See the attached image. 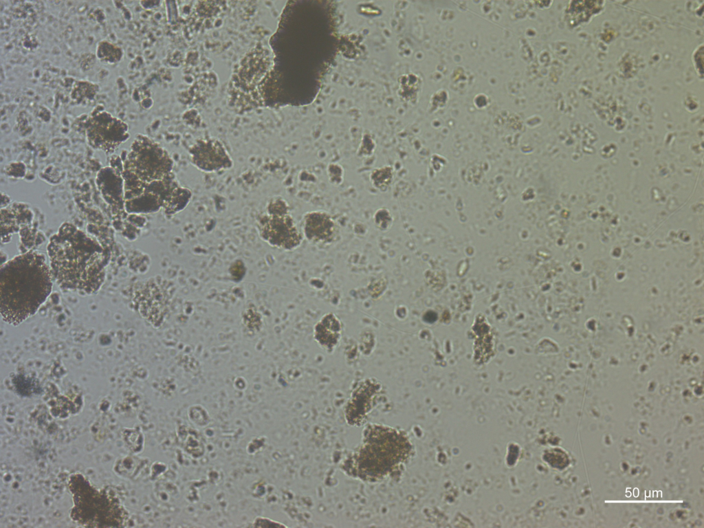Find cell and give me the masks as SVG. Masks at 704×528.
Returning a JSON list of instances; mask_svg holds the SVG:
<instances>
[{
  "mask_svg": "<svg viewBox=\"0 0 704 528\" xmlns=\"http://www.w3.org/2000/svg\"><path fill=\"white\" fill-rule=\"evenodd\" d=\"M53 278L63 288L85 294L102 285L109 255L93 236L65 222L47 246Z\"/></svg>",
  "mask_w": 704,
  "mask_h": 528,
  "instance_id": "cell-1",
  "label": "cell"
},
{
  "mask_svg": "<svg viewBox=\"0 0 704 528\" xmlns=\"http://www.w3.org/2000/svg\"><path fill=\"white\" fill-rule=\"evenodd\" d=\"M52 278L45 256L34 250L5 263L0 272L3 319L18 325L34 315L50 294Z\"/></svg>",
  "mask_w": 704,
  "mask_h": 528,
  "instance_id": "cell-2",
  "label": "cell"
},
{
  "mask_svg": "<svg viewBox=\"0 0 704 528\" xmlns=\"http://www.w3.org/2000/svg\"><path fill=\"white\" fill-rule=\"evenodd\" d=\"M411 451L410 441L404 431L371 424L365 428L360 444L349 454L341 467L350 476L377 482L399 471Z\"/></svg>",
  "mask_w": 704,
  "mask_h": 528,
  "instance_id": "cell-3",
  "label": "cell"
},
{
  "mask_svg": "<svg viewBox=\"0 0 704 528\" xmlns=\"http://www.w3.org/2000/svg\"><path fill=\"white\" fill-rule=\"evenodd\" d=\"M122 160L124 202L140 196L151 184L173 173V161L168 152L145 135L135 136Z\"/></svg>",
  "mask_w": 704,
  "mask_h": 528,
  "instance_id": "cell-4",
  "label": "cell"
},
{
  "mask_svg": "<svg viewBox=\"0 0 704 528\" xmlns=\"http://www.w3.org/2000/svg\"><path fill=\"white\" fill-rule=\"evenodd\" d=\"M122 170V158L113 155L111 157L110 166L101 168L96 178V186L110 208L113 226L122 234L133 226L127 222L129 214L124 206Z\"/></svg>",
  "mask_w": 704,
  "mask_h": 528,
  "instance_id": "cell-5",
  "label": "cell"
},
{
  "mask_svg": "<svg viewBox=\"0 0 704 528\" xmlns=\"http://www.w3.org/2000/svg\"><path fill=\"white\" fill-rule=\"evenodd\" d=\"M84 128L89 145L106 154H112L130 137L126 123L99 107L89 113Z\"/></svg>",
  "mask_w": 704,
  "mask_h": 528,
  "instance_id": "cell-6",
  "label": "cell"
},
{
  "mask_svg": "<svg viewBox=\"0 0 704 528\" xmlns=\"http://www.w3.org/2000/svg\"><path fill=\"white\" fill-rule=\"evenodd\" d=\"M257 225L261 237L271 246L292 250L301 243L302 235L289 213L266 212L258 219Z\"/></svg>",
  "mask_w": 704,
  "mask_h": 528,
  "instance_id": "cell-7",
  "label": "cell"
},
{
  "mask_svg": "<svg viewBox=\"0 0 704 528\" xmlns=\"http://www.w3.org/2000/svg\"><path fill=\"white\" fill-rule=\"evenodd\" d=\"M190 160L198 169L217 172L230 168L232 158L224 144L215 138L197 140L188 149Z\"/></svg>",
  "mask_w": 704,
  "mask_h": 528,
  "instance_id": "cell-8",
  "label": "cell"
},
{
  "mask_svg": "<svg viewBox=\"0 0 704 528\" xmlns=\"http://www.w3.org/2000/svg\"><path fill=\"white\" fill-rule=\"evenodd\" d=\"M302 230L307 241L318 245H329L336 241L338 234L334 219L329 213L322 210L305 213Z\"/></svg>",
  "mask_w": 704,
  "mask_h": 528,
  "instance_id": "cell-9",
  "label": "cell"
},
{
  "mask_svg": "<svg viewBox=\"0 0 704 528\" xmlns=\"http://www.w3.org/2000/svg\"><path fill=\"white\" fill-rule=\"evenodd\" d=\"M33 212L25 203L14 202L1 209V242L8 243L11 236L23 228L32 225Z\"/></svg>",
  "mask_w": 704,
  "mask_h": 528,
  "instance_id": "cell-10",
  "label": "cell"
},
{
  "mask_svg": "<svg viewBox=\"0 0 704 528\" xmlns=\"http://www.w3.org/2000/svg\"><path fill=\"white\" fill-rule=\"evenodd\" d=\"M341 324L333 314H327L316 324L314 337L319 344L332 351L340 338Z\"/></svg>",
  "mask_w": 704,
  "mask_h": 528,
  "instance_id": "cell-11",
  "label": "cell"
},
{
  "mask_svg": "<svg viewBox=\"0 0 704 528\" xmlns=\"http://www.w3.org/2000/svg\"><path fill=\"white\" fill-rule=\"evenodd\" d=\"M96 56L101 62L115 64L122 60L123 51L122 48L113 43L107 41H102L98 44Z\"/></svg>",
  "mask_w": 704,
  "mask_h": 528,
  "instance_id": "cell-12",
  "label": "cell"
},
{
  "mask_svg": "<svg viewBox=\"0 0 704 528\" xmlns=\"http://www.w3.org/2000/svg\"><path fill=\"white\" fill-rule=\"evenodd\" d=\"M191 192L188 189L179 186L164 207L165 213L173 214L182 210L189 202Z\"/></svg>",
  "mask_w": 704,
  "mask_h": 528,
  "instance_id": "cell-13",
  "label": "cell"
},
{
  "mask_svg": "<svg viewBox=\"0 0 704 528\" xmlns=\"http://www.w3.org/2000/svg\"><path fill=\"white\" fill-rule=\"evenodd\" d=\"M21 246L28 252L41 244L45 240V235L32 225L23 228L19 232Z\"/></svg>",
  "mask_w": 704,
  "mask_h": 528,
  "instance_id": "cell-14",
  "label": "cell"
},
{
  "mask_svg": "<svg viewBox=\"0 0 704 528\" xmlns=\"http://www.w3.org/2000/svg\"><path fill=\"white\" fill-rule=\"evenodd\" d=\"M703 44L697 46L692 55V64L698 76L703 78Z\"/></svg>",
  "mask_w": 704,
  "mask_h": 528,
  "instance_id": "cell-15",
  "label": "cell"
},
{
  "mask_svg": "<svg viewBox=\"0 0 704 528\" xmlns=\"http://www.w3.org/2000/svg\"><path fill=\"white\" fill-rule=\"evenodd\" d=\"M250 526L254 527H256L265 528L285 527V525L279 522L274 521L273 520L265 517L256 518Z\"/></svg>",
  "mask_w": 704,
  "mask_h": 528,
  "instance_id": "cell-16",
  "label": "cell"
}]
</instances>
